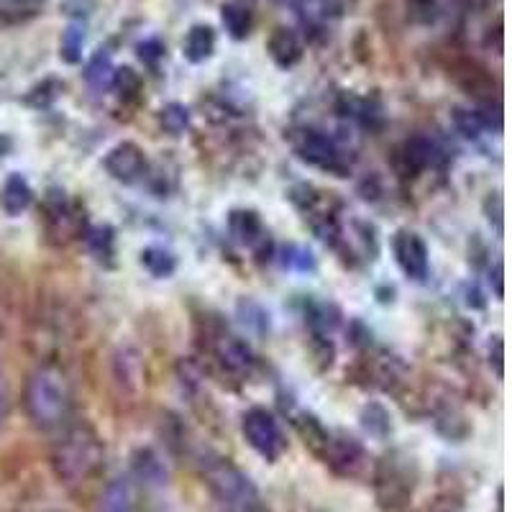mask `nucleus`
<instances>
[{"label":"nucleus","instance_id":"a878e982","mask_svg":"<svg viewBox=\"0 0 512 512\" xmlns=\"http://www.w3.org/2000/svg\"><path fill=\"white\" fill-rule=\"evenodd\" d=\"M190 123V111L180 103H169L162 108V126L167 128L169 134H182Z\"/></svg>","mask_w":512,"mask_h":512},{"label":"nucleus","instance_id":"ddd939ff","mask_svg":"<svg viewBox=\"0 0 512 512\" xmlns=\"http://www.w3.org/2000/svg\"><path fill=\"white\" fill-rule=\"evenodd\" d=\"M228 228H231L233 239L244 246H259L267 239L262 218L256 216L254 210H233L228 218Z\"/></svg>","mask_w":512,"mask_h":512},{"label":"nucleus","instance_id":"c756f323","mask_svg":"<svg viewBox=\"0 0 512 512\" xmlns=\"http://www.w3.org/2000/svg\"><path fill=\"white\" fill-rule=\"evenodd\" d=\"M136 52H139L141 62L149 64V67H157L159 59L164 57V44L159 39H146L136 47Z\"/></svg>","mask_w":512,"mask_h":512},{"label":"nucleus","instance_id":"f8f14e48","mask_svg":"<svg viewBox=\"0 0 512 512\" xmlns=\"http://www.w3.org/2000/svg\"><path fill=\"white\" fill-rule=\"evenodd\" d=\"M267 49L269 57H272L274 64L282 67V70H290V67H295V64L303 59V41H300V36H297L295 31L285 29V26L272 31V36H269L267 41Z\"/></svg>","mask_w":512,"mask_h":512},{"label":"nucleus","instance_id":"423d86ee","mask_svg":"<svg viewBox=\"0 0 512 512\" xmlns=\"http://www.w3.org/2000/svg\"><path fill=\"white\" fill-rule=\"evenodd\" d=\"M300 159H305L308 164H315L320 169H328V172H336V175H344L346 162L344 154L333 144L328 136L318 134V131H303L300 139L295 144Z\"/></svg>","mask_w":512,"mask_h":512},{"label":"nucleus","instance_id":"dca6fc26","mask_svg":"<svg viewBox=\"0 0 512 512\" xmlns=\"http://www.w3.org/2000/svg\"><path fill=\"white\" fill-rule=\"evenodd\" d=\"M221 21L223 26H226L228 36L236 41H244L246 36L251 34V29H254V16H251L249 8L241 6V3H223Z\"/></svg>","mask_w":512,"mask_h":512},{"label":"nucleus","instance_id":"1a4fd4ad","mask_svg":"<svg viewBox=\"0 0 512 512\" xmlns=\"http://www.w3.org/2000/svg\"><path fill=\"white\" fill-rule=\"evenodd\" d=\"M392 251L400 269L410 280H425L428 277V246L413 231H400L392 241Z\"/></svg>","mask_w":512,"mask_h":512},{"label":"nucleus","instance_id":"f257e3e1","mask_svg":"<svg viewBox=\"0 0 512 512\" xmlns=\"http://www.w3.org/2000/svg\"><path fill=\"white\" fill-rule=\"evenodd\" d=\"M198 466L205 487L221 512H269L262 492L231 459L216 451H203L198 456Z\"/></svg>","mask_w":512,"mask_h":512},{"label":"nucleus","instance_id":"393cba45","mask_svg":"<svg viewBox=\"0 0 512 512\" xmlns=\"http://www.w3.org/2000/svg\"><path fill=\"white\" fill-rule=\"evenodd\" d=\"M361 423H364V428L377 438H384L392 431L390 415L384 413V408H379V405H369V408L361 413Z\"/></svg>","mask_w":512,"mask_h":512},{"label":"nucleus","instance_id":"a211bd4d","mask_svg":"<svg viewBox=\"0 0 512 512\" xmlns=\"http://www.w3.org/2000/svg\"><path fill=\"white\" fill-rule=\"evenodd\" d=\"M295 428H297V433H300V438L305 441V446H308L313 454L323 456L328 441H331V433H328L326 428L320 425V420L315 418V415L303 413L295 418Z\"/></svg>","mask_w":512,"mask_h":512},{"label":"nucleus","instance_id":"c85d7f7f","mask_svg":"<svg viewBox=\"0 0 512 512\" xmlns=\"http://www.w3.org/2000/svg\"><path fill=\"white\" fill-rule=\"evenodd\" d=\"M410 16L418 21V24H433L438 18V3L436 0H408Z\"/></svg>","mask_w":512,"mask_h":512},{"label":"nucleus","instance_id":"9d476101","mask_svg":"<svg viewBox=\"0 0 512 512\" xmlns=\"http://www.w3.org/2000/svg\"><path fill=\"white\" fill-rule=\"evenodd\" d=\"M100 512H141L139 482L134 477H118L105 487Z\"/></svg>","mask_w":512,"mask_h":512},{"label":"nucleus","instance_id":"20e7f679","mask_svg":"<svg viewBox=\"0 0 512 512\" xmlns=\"http://www.w3.org/2000/svg\"><path fill=\"white\" fill-rule=\"evenodd\" d=\"M415 479H418V469H415L413 459L395 451L387 454L379 461L377 472H374V489H377L379 505L387 512H402L413 500Z\"/></svg>","mask_w":512,"mask_h":512},{"label":"nucleus","instance_id":"0eeeda50","mask_svg":"<svg viewBox=\"0 0 512 512\" xmlns=\"http://www.w3.org/2000/svg\"><path fill=\"white\" fill-rule=\"evenodd\" d=\"M105 169L113 180L123 185H134L146 175V154L134 141H121L105 154Z\"/></svg>","mask_w":512,"mask_h":512},{"label":"nucleus","instance_id":"473e14b6","mask_svg":"<svg viewBox=\"0 0 512 512\" xmlns=\"http://www.w3.org/2000/svg\"><path fill=\"white\" fill-rule=\"evenodd\" d=\"M141 512H144V510H141ZM149 512H162V510H149Z\"/></svg>","mask_w":512,"mask_h":512},{"label":"nucleus","instance_id":"2f4dec72","mask_svg":"<svg viewBox=\"0 0 512 512\" xmlns=\"http://www.w3.org/2000/svg\"><path fill=\"white\" fill-rule=\"evenodd\" d=\"M277 3H280V6H285V8H292V11H303L310 0H277Z\"/></svg>","mask_w":512,"mask_h":512},{"label":"nucleus","instance_id":"39448f33","mask_svg":"<svg viewBox=\"0 0 512 512\" xmlns=\"http://www.w3.org/2000/svg\"><path fill=\"white\" fill-rule=\"evenodd\" d=\"M241 431H244L246 443L254 448L256 454L267 461H277L285 451V436L280 431V423L274 415L264 408H251L244 413L241 420Z\"/></svg>","mask_w":512,"mask_h":512},{"label":"nucleus","instance_id":"7c9ffc66","mask_svg":"<svg viewBox=\"0 0 512 512\" xmlns=\"http://www.w3.org/2000/svg\"><path fill=\"white\" fill-rule=\"evenodd\" d=\"M8 415V395H6V384H3V377H0V425Z\"/></svg>","mask_w":512,"mask_h":512},{"label":"nucleus","instance_id":"b1692460","mask_svg":"<svg viewBox=\"0 0 512 512\" xmlns=\"http://www.w3.org/2000/svg\"><path fill=\"white\" fill-rule=\"evenodd\" d=\"M111 88H116L121 98L131 100V98H139L141 88H144V82H141L139 72H134L131 67H118V70L113 72Z\"/></svg>","mask_w":512,"mask_h":512},{"label":"nucleus","instance_id":"6ab92c4d","mask_svg":"<svg viewBox=\"0 0 512 512\" xmlns=\"http://www.w3.org/2000/svg\"><path fill=\"white\" fill-rule=\"evenodd\" d=\"M433 159H436V146L425 136H415L402 146V162H405L408 172H420V169L431 167Z\"/></svg>","mask_w":512,"mask_h":512},{"label":"nucleus","instance_id":"f3484780","mask_svg":"<svg viewBox=\"0 0 512 512\" xmlns=\"http://www.w3.org/2000/svg\"><path fill=\"white\" fill-rule=\"evenodd\" d=\"M218 356H221V361L226 364L228 369H231V372L244 374L254 367V354H251L249 346L233 336L223 338L221 349H218Z\"/></svg>","mask_w":512,"mask_h":512},{"label":"nucleus","instance_id":"f03ea898","mask_svg":"<svg viewBox=\"0 0 512 512\" xmlns=\"http://www.w3.org/2000/svg\"><path fill=\"white\" fill-rule=\"evenodd\" d=\"M105 456L103 441L90 425H72L62 433L52 451L54 474L64 484H80L93 477Z\"/></svg>","mask_w":512,"mask_h":512},{"label":"nucleus","instance_id":"cd10ccee","mask_svg":"<svg viewBox=\"0 0 512 512\" xmlns=\"http://www.w3.org/2000/svg\"><path fill=\"white\" fill-rule=\"evenodd\" d=\"M88 241H90V249H93V254L98 256V259L113 254V231L111 228H93Z\"/></svg>","mask_w":512,"mask_h":512},{"label":"nucleus","instance_id":"7ed1b4c3","mask_svg":"<svg viewBox=\"0 0 512 512\" xmlns=\"http://www.w3.org/2000/svg\"><path fill=\"white\" fill-rule=\"evenodd\" d=\"M26 410L41 431H57L70 415V392L64 377L54 369H39L26 384Z\"/></svg>","mask_w":512,"mask_h":512},{"label":"nucleus","instance_id":"72a5a7b5","mask_svg":"<svg viewBox=\"0 0 512 512\" xmlns=\"http://www.w3.org/2000/svg\"><path fill=\"white\" fill-rule=\"evenodd\" d=\"M49 512H64V510H49Z\"/></svg>","mask_w":512,"mask_h":512},{"label":"nucleus","instance_id":"412c9836","mask_svg":"<svg viewBox=\"0 0 512 512\" xmlns=\"http://www.w3.org/2000/svg\"><path fill=\"white\" fill-rule=\"evenodd\" d=\"M113 72H116V67H113L111 54L105 52V49H100V52H95V57L90 59L85 80H88V85L93 90H108L113 85Z\"/></svg>","mask_w":512,"mask_h":512},{"label":"nucleus","instance_id":"4468645a","mask_svg":"<svg viewBox=\"0 0 512 512\" xmlns=\"http://www.w3.org/2000/svg\"><path fill=\"white\" fill-rule=\"evenodd\" d=\"M182 52H185L187 62L192 64H200L205 62V59H210L213 57V52H216V31L205 24L192 26L185 36Z\"/></svg>","mask_w":512,"mask_h":512},{"label":"nucleus","instance_id":"6e6552de","mask_svg":"<svg viewBox=\"0 0 512 512\" xmlns=\"http://www.w3.org/2000/svg\"><path fill=\"white\" fill-rule=\"evenodd\" d=\"M323 459L338 477H359L367 466V451L354 438H331L323 451Z\"/></svg>","mask_w":512,"mask_h":512},{"label":"nucleus","instance_id":"bb28decb","mask_svg":"<svg viewBox=\"0 0 512 512\" xmlns=\"http://www.w3.org/2000/svg\"><path fill=\"white\" fill-rule=\"evenodd\" d=\"M454 123L456 128H459L461 134L466 136V139H479L484 131V121L479 113L474 111H464V108H456L454 111Z\"/></svg>","mask_w":512,"mask_h":512},{"label":"nucleus","instance_id":"aec40b11","mask_svg":"<svg viewBox=\"0 0 512 512\" xmlns=\"http://www.w3.org/2000/svg\"><path fill=\"white\" fill-rule=\"evenodd\" d=\"M44 8V0H0V24H24L36 18Z\"/></svg>","mask_w":512,"mask_h":512},{"label":"nucleus","instance_id":"4be33fe9","mask_svg":"<svg viewBox=\"0 0 512 512\" xmlns=\"http://www.w3.org/2000/svg\"><path fill=\"white\" fill-rule=\"evenodd\" d=\"M141 264L154 277H169L177 269V259L162 246H149V249L141 251Z\"/></svg>","mask_w":512,"mask_h":512},{"label":"nucleus","instance_id":"5701e85b","mask_svg":"<svg viewBox=\"0 0 512 512\" xmlns=\"http://www.w3.org/2000/svg\"><path fill=\"white\" fill-rule=\"evenodd\" d=\"M82 44H85V31L72 24L59 41V57L67 64H77L82 59Z\"/></svg>","mask_w":512,"mask_h":512},{"label":"nucleus","instance_id":"9b49d317","mask_svg":"<svg viewBox=\"0 0 512 512\" xmlns=\"http://www.w3.org/2000/svg\"><path fill=\"white\" fill-rule=\"evenodd\" d=\"M131 477L144 487H164L167 484V464L152 446L136 448L131 456Z\"/></svg>","mask_w":512,"mask_h":512},{"label":"nucleus","instance_id":"2eb2a0df","mask_svg":"<svg viewBox=\"0 0 512 512\" xmlns=\"http://www.w3.org/2000/svg\"><path fill=\"white\" fill-rule=\"evenodd\" d=\"M31 198H34L31 185L21 175L8 177L6 185H3V192H0V203H3V210H6L8 216L24 213L31 205Z\"/></svg>","mask_w":512,"mask_h":512}]
</instances>
